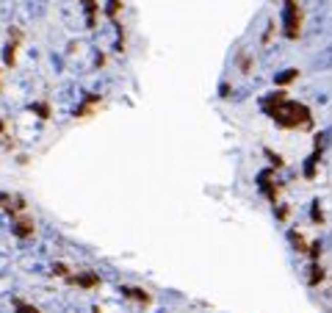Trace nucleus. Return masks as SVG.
<instances>
[{"label": "nucleus", "instance_id": "7ed1b4c3", "mask_svg": "<svg viewBox=\"0 0 332 313\" xmlns=\"http://www.w3.org/2000/svg\"><path fill=\"white\" fill-rule=\"evenodd\" d=\"M257 189H260V194L266 197L272 205H277L282 186H280V183H274V166H272V169H263V172L257 175Z\"/></svg>", "mask_w": 332, "mask_h": 313}, {"label": "nucleus", "instance_id": "39448f33", "mask_svg": "<svg viewBox=\"0 0 332 313\" xmlns=\"http://www.w3.org/2000/svg\"><path fill=\"white\" fill-rule=\"evenodd\" d=\"M11 233H14L17 239H31V236L36 233V222H33L28 214H19V216H14V227H11Z\"/></svg>", "mask_w": 332, "mask_h": 313}, {"label": "nucleus", "instance_id": "a211bd4d", "mask_svg": "<svg viewBox=\"0 0 332 313\" xmlns=\"http://www.w3.org/2000/svg\"><path fill=\"white\" fill-rule=\"evenodd\" d=\"M53 275L67 277V275H70V266H67V263H56V266H53Z\"/></svg>", "mask_w": 332, "mask_h": 313}, {"label": "nucleus", "instance_id": "1a4fd4ad", "mask_svg": "<svg viewBox=\"0 0 332 313\" xmlns=\"http://www.w3.org/2000/svg\"><path fill=\"white\" fill-rule=\"evenodd\" d=\"M324 283V269H321V263H310V277H307V285L310 288H318V285Z\"/></svg>", "mask_w": 332, "mask_h": 313}, {"label": "nucleus", "instance_id": "dca6fc26", "mask_svg": "<svg viewBox=\"0 0 332 313\" xmlns=\"http://www.w3.org/2000/svg\"><path fill=\"white\" fill-rule=\"evenodd\" d=\"M318 208H321V205H318V202H313V208H310V219H313V224H324V214H321Z\"/></svg>", "mask_w": 332, "mask_h": 313}, {"label": "nucleus", "instance_id": "4468645a", "mask_svg": "<svg viewBox=\"0 0 332 313\" xmlns=\"http://www.w3.org/2000/svg\"><path fill=\"white\" fill-rule=\"evenodd\" d=\"M14 308H17V313H42L36 305H28V302H23V299H14Z\"/></svg>", "mask_w": 332, "mask_h": 313}, {"label": "nucleus", "instance_id": "2eb2a0df", "mask_svg": "<svg viewBox=\"0 0 332 313\" xmlns=\"http://www.w3.org/2000/svg\"><path fill=\"white\" fill-rule=\"evenodd\" d=\"M31 111H36L42 119H50V106H47V103H36V106H31Z\"/></svg>", "mask_w": 332, "mask_h": 313}, {"label": "nucleus", "instance_id": "6e6552de", "mask_svg": "<svg viewBox=\"0 0 332 313\" xmlns=\"http://www.w3.org/2000/svg\"><path fill=\"white\" fill-rule=\"evenodd\" d=\"M288 239H291V244H294V249L299 255H307V249H310V241L304 239V233L302 230H288Z\"/></svg>", "mask_w": 332, "mask_h": 313}, {"label": "nucleus", "instance_id": "9d476101", "mask_svg": "<svg viewBox=\"0 0 332 313\" xmlns=\"http://www.w3.org/2000/svg\"><path fill=\"white\" fill-rule=\"evenodd\" d=\"M299 75H302L299 70H285V72H280V75L274 78V84H277V86H288V84H294Z\"/></svg>", "mask_w": 332, "mask_h": 313}, {"label": "nucleus", "instance_id": "20e7f679", "mask_svg": "<svg viewBox=\"0 0 332 313\" xmlns=\"http://www.w3.org/2000/svg\"><path fill=\"white\" fill-rule=\"evenodd\" d=\"M324 147H327V133H318L316 144H313V155L307 158V166H304V178H307V180L316 178V166H318V158L324 155Z\"/></svg>", "mask_w": 332, "mask_h": 313}, {"label": "nucleus", "instance_id": "ddd939ff", "mask_svg": "<svg viewBox=\"0 0 332 313\" xmlns=\"http://www.w3.org/2000/svg\"><path fill=\"white\" fill-rule=\"evenodd\" d=\"M307 258H310V263H316V261H321V241H310V249H307Z\"/></svg>", "mask_w": 332, "mask_h": 313}, {"label": "nucleus", "instance_id": "9b49d317", "mask_svg": "<svg viewBox=\"0 0 332 313\" xmlns=\"http://www.w3.org/2000/svg\"><path fill=\"white\" fill-rule=\"evenodd\" d=\"M235 64H238L241 75H249V72H252V56H249L247 50H241V53H238V58H235Z\"/></svg>", "mask_w": 332, "mask_h": 313}, {"label": "nucleus", "instance_id": "f257e3e1", "mask_svg": "<svg viewBox=\"0 0 332 313\" xmlns=\"http://www.w3.org/2000/svg\"><path fill=\"white\" fill-rule=\"evenodd\" d=\"M263 111L272 117V122L282 131H310L313 128V114L304 103L288 100L285 92H277L263 97Z\"/></svg>", "mask_w": 332, "mask_h": 313}, {"label": "nucleus", "instance_id": "aec40b11", "mask_svg": "<svg viewBox=\"0 0 332 313\" xmlns=\"http://www.w3.org/2000/svg\"><path fill=\"white\" fill-rule=\"evenodd\" d=\"M0 133H3V122H0Z\"/></svg>", "mask_w": 332, "mask_h": 313}, {"label": "nucleus", "instance_id": "423d86ee", "mask_svg": "<svg viewBox=\"0 0 332 313\" xmlns=\"http://www.w3.org/2000/svg\"><path fill=\"white\" fill-rule=\"evenodd\" d=\"M67 283H70V285H78V288H97V285H100V275H94V272L67 275Z\"/></svg>", "mask_w": 332, "mask_h": 313}, {"label": "nucleus", "instance_id": "f3484780", "mask_svg": "<svg viewBox=\"0 0 332 313\" xmlns=\"http://www.w3.org/2000/svg\"><path fill=\"white\" fill-rule=\"evenodd\" d=\"M266 155L272 158V166H274V169H282V166H285V158H282V155H274L272 150H266Z\"/></svg>", "mask_w": 332, "mask_h": 313}, {"label": "nucleus", "instance_id": "6ab92c4d", "mask_svg": "<svg viewBox=\"0 0 332 313\" xmlns=\"http://www.w3.org/2000/svg\"><path fill=\"white\" fill-rule=\"evenodd\" d=\"M117 14H119V0H111V3H108V17L117 19Z\"/></svg>", "mask_w": 332, "mask_h": 313}, {"label": "nucleus", "instance_id": "0eeeda50", "mask_svg": "<svg viewBox=\"0 0 332 313\" xmlns=\"http://www.w3.org/2000/svg\"><path fill=\"white\" fill-rule=\"evenodd\" d=\"M122 294L127 299H133V302H141V305H150L152 302V294L144 288H136V285H122Z\"/></svg>", "mask_w": 332, "mask_h": 313}, {"label": "nucleus", "instance_id": "f8f14e48", "mask_svg": "<svg viewBox=\"0 0 332 313\" xmlns=\"http://www.w3.org/2000/svg\"><path fill=\"white\" fill-rule=\"evenodd\" d=\"M274 216H277V222H288L291 219V205L277 202V205H274Z\"/></svg>", "mask_w": 332, "mask_h": 313}, {"label": "nucleus", "instance_id": "f03ea898", "mask_svg": "<svg viewBox=\"0 0 332 313\" xmlns=\"http://www.w3.org/2000/svg\"><path fill=\"white\" fill-rule=\"evenodd\" d=\"M282 31L291 42L302 36V9L299 0H285V11H282Z\"/></svg>", "mask_w": 332, "mask_h": 313}]
</instances>
